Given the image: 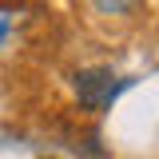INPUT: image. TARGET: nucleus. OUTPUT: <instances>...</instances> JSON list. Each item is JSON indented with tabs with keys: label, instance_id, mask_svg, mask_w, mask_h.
Masks as SVG:
<instances>
[{
	"label": "nucleus",
	"instance_id": "1",
	"mask_svg": "<svg viewBox=\"0 0 159 159\" xmlns=\"http://www.w3.org/2000/svg\"><path fill=\"white\" fill-rule=\"evenodd\" d=\"M127 88H131V80L116 76L111 68H88V72L76 76V96H80V103H84L88 111L111 107L119 99V92H127Z\"/></svg>",
	"mask_w": 159,
	"mask_h": 159
},
{
	"label": "nucleus",
	"instance_id": "2",
	"mask_svg": "<svg viewBox=\"0 0 159 159\" xmlns=\"http://www.w3.org/2000/svg\"><path fill=\"white\" fill-rule=\"evenodd\" d=\"M99 4V12H111V16H119V12H127L135 0H96Z\"/></svg>",
	"mask_w": 159,
	"mask_h": 159
},
{
	"label": "nucleus",
	"instance_id": "3",
	"mask_svg": "<svg viewBox=\"0 0 159 159\" xmlns=\"http://www.w3.org/2000/svg\"><path fill=\"white\" fill-rule=\"evenodd\" d=\"M4 36H8V20H0V44H4Z\"/></svg>",
	"mask_w": 159,
	"mask_h": 159
}]
</instances>
